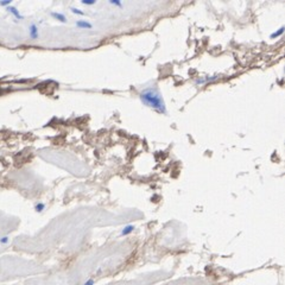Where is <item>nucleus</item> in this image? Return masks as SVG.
I'll return each instance as SVG.
<instances>
[{"label": "nucleus", "instance_id": "ddd939ff", "mask_svg": "<svg viewBox=\"0 0 285 285\" xmlns=\"http://www.w3.org/2000/svg\"><path fill=\"white\" fill-rule=\"evenodd\" d=\"M9 236H2V238H0V244H2V245H6V244H9Z\"/></svg>", "mask_w": 285, "mask_h": 285}, {"label": "nucleus", "instance_id": "9b49d317", "mask_svg": "<svg viewBox=\"0 0 285 285\" xmlns=\"http://www.w3.org/2000/svg\"><path fill=\"white\" fill-rule=\"evenodd\" d=\"M71 12L72 13H75V14H80V16H83L84 14V12L82 11V10H80V9H76V7H71Z\"/></svg>", "mask_w": 285, "mask_h": 285}, {"label": "nucleus", "instance_id": "39448f33", "mask_svg": "<svg viewBox=\"0 0 285 285\" xmlns=\"http://www.w3.org/2000/svg\"><path fill=\"white\" fill-rule=\"evenodd\" d=\"M50 16L53 18H55L56 20L61 21V23H65V21H67V17H65L63 13H60V12H51Z\"/></svg>", "mask_w": 285, "mask_h": 285}, {"label": "nucleus", "instance_id": "423d86ee", "mask_svg": "<svg viewBox=\"0 0 285 285\" xmlns=\"http://www.w3.org/2000/svg\"><path fill=\"white\" fill-rule=\"evenodd\" d=\"M133 231H134V226H133V224H127V226H125L124 228H123V231H121V235L126 236V235L131 234V233H132Z\"/></svg>", "mask_w": 285, "mask_h": 285}, {"label": "nucleus", "instance_id": "f03ea898", "mask_svg": "<svg viewBox=\"0 0 285 285\" xmlns=\"http://www.w3.org/2000/svg\"><path fill=\"white\" fill-rule=\"evenodd\" d=\"M29 36H30V38L32 41H36V39L39 38V30H38V25L36 23L30 24V26H29Z\"/></svg>", "mask_w": 285, "mask_h": 285}, {"label": "nucleus", "instance_id": "0eeeda50", "mask_svg": "<svg viewBox=\"0 0 285 285\" xmlns=\"http://www.w3.org/2000/svg\"><path fill=\"white\" fill-rule=\"evenodd\" d=\"M284 31H285V27H284V26H282L280 29H279V30H277V31H275L273 33H271V36H270V38H271V39H275V38H278V37H280V36L284 33Z\"/></svg>", "mask_w": 285, "mask_h": 285}, {"label": "nucleus", "instance_id": "f8f14e48", "mask_svg": "<svg viewBox=\"0 0 285 285\" xmlns=\"http://www.w3.org/2000/svg\"><path fill=\"white\" fill-rule=\"evenodd\" d=\"M109 4L115 5V6H118V7H123V2H121L120 0H111V1H109Z\"/></svg>", "mask_w": 285, "mask_h": 285}, {"label": "nucleus", "instance_id": "6e6552de", "mask_svg": "<svg viewBox=\"0 0 285 285\" xmlns=\"http://www.w3.org/2000/svg\"><path fill=\"white\" fill-rule=\"evenodd\" d=\"M44 209H45V205L43 202H38V203H36L35 205V210L37 213H42Z\"/></svg>", "mask_w": 285, "mask_h": 285}, {"label": "nucleus", "instance_id": "9d476101", "mask_svg": "<svg viewBox=\"0 0 285 285\" xmlns=\"http://www.w3.org/2000/svg\"><path fill=\"white\" fill-rule=\"evenodd\" d=\"M12 4V0H0V6H4V7H7Z\"/></svg>", "mask_w": 285, "mask_h": 285}, {"label": "nucleus", "instance_id": "f257e3e1", "mask_svg": "<svg viewBox=\"0 0 285 285\" xmlns=\"http://www.w3.org/2000/svg\"><path fill=\"white\" fill-rule=\"evenodd\" d=\"M140 100L144 105L147 107H151L153 109H156L157 112L165 114L166 113V107H165V102L160 95L159 90L154 87H150V88L144 89L140 93Z\"/></svg>", "mask_w": 285, "mask_h": 285}, {"label": "nucleus", "instance_id": "1a4fd4ad", "mask_svg": "<svg viewBox=\"0 0 285 285\" xmlns=\"http://www.w3.org/2000/svg\"><path fill=\"white\" fill-rule=\"evenodd\" d=\"M81 2H82L83 5H87V6H92V5H95V4H96L95 0H82Z\"/></svg>", "mask_w": 285, "mask_h": 285}, {"label": "nucleus", "instance_id": "20e7f679", "mask_svg": "<svg viewBox=\"0 0 285 285\" xmlns=\"http://www.w3.org/2000/svg\"><path fill=\"white\" fill-rule=\"evenodd\" d=\"M76 26L79 27V29L86 30V29H92L93 25H92V23H89L88 20H77L76 21Z\"/></svg>", "mask_w": 285, "mask_h": 285}, {"label": "nucleus", "instance_id": "7ed1b4c3", "mask_svg": "<svg viewBox=\"0 0 285 285\" xmlns=\"http://www.w3.org/2000/svg\"><path fill=\"white\" fill-rule=\"evenodd\" d=\"M6 10H7L10 13H11L13 17L16 18L17 20H21V19H24V16H23V14L19 12V10H18L17 7H14V6L10 5V6H7V7H6ZM17 20H16V21H17Z\"/></svg>", "mask_w": 285, "mask_h": 285}, {"label": "nucleus", "instance_id": "4468645a", "mask_svg": "<svg viewBox=\"0 0 285 285\" xmlns=\"http://www.w3.org/2000/svg\"><path fill=\"white\" fill-rule=\"evenodd\" d=\"M95 284V280L94 279H88V280H86L84 283H83V285H94Z\"/></svg>", "mask_w": 285, "mask_h": 285}]
</instances>
